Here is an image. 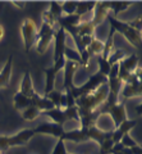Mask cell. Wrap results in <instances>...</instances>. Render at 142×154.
Wrapping results in <instances>:
<instances>
[{
    "label": "cell",
    "mask_w": 142,
    "mask_h": 154,
    "mask_svg": "<svg viewBox=\"0 0 142 154\" xmlns=\"http://www.w3.org/2000/svg\"><path fill=\"white\" fill-rule=\"evenodd\" d=\"M108 94H109V88L106 82V84H102L92 94L77 98L75 99V107L78 109H84V110H96L99 107H101L105 103Z\"/></svg>",
    "instance_id": "cell-1"
},
{
    "label": "cell",
    "mask_w": 142,
    "mask_h": 154,
    "mask_svg": "<svg viewBox=\"0 0 142 154\" xmlns=\"http://www.w3.org/2000/svg\"><path fill=\"white\" fill-rule=\"evenodd\" d=\"M108 21L110 23V27L114 28V31L122 33L124 38L129 42L131 45H133L135 48H137L138 50H141V41H142V36H141V32L132 28L128 22H122L119 19H117L115 17L111 16V13L108 16Z\"/></svg>",
    "instance_id": "cell-2"
},
{
    "label": "cell",
    "mask_w": 142,
    "mask_h": 154,
    "mask_svg": "<svg viewBox=\"0 0 142 154\" xmlns=\"http://www.w3.org/2000/svg\"><path fill=\"white\" fill-rule=\"evenodd\" d=\"M108 82V79L105 76H102L101 73H93L90 76V79L87 80L86 84H83L81 86H73V88H70V94L74 98V100L79 98V96H83V95H88V94H92L93 91H96L102 84H106Z\"/></svg>",
    "instance_id": "cell-3"
},
{
    "label": "cell",
    "mask_w": 142,
    "mask_h": 154,
    "mask_svg": "<svg viewBox=\"0 0 142 154\" xmlns=\"http://www.w3.org/2000/svg\"><path fill=\"white\" fill-rule=\"evenodd\" d=\"M42 114H45L46 117H49L51 119V122L63 125L67 121H79V116H78V108L72 107V108H65V109H51L42 112Z\"/></svg>",
    "instance_id": "cell-4"
},
{
    "label": "cell",
    "mask_w": 142,
    "mask_h": 154,
    "mask_svg": "<svg viewBox=\"0 0 142 154\" xmlns=\"http://www.w3.org/2000/svg\"><path fill=\"white\" fill-rule=\"evenodd\" d=\"M97 109H99V112H100L101 114L108 113L109 116H110L114 128H117L122 122H124L127 119V110H126V103L124 102H118L114 105L102 104L101 107H99Z\"/></svg>",
    "instance_id": "cell-5"
},
{
    "label": "cell",
    "mask_w": 142,
    "mask_h": 154,
    "mask_svg": "<svg viewBox=\"0 0 142 154\" xmlns=\"http://www.w3.org/2000/svg\"><path fill=\"white\" fill-rule=\"evenodd\" d=\"M54 36H55V27L42 22L40 30L37 31V40H36V50L39 54L42 55L47 51Z\"/></svg>",
    "instance_id": "cell-6"
},
{
    "label": "cell",
    "mask_w": 142,
    "mask_h": 154,
    "mask_svg": "<svg viewBox=\"0 0 142 154\" xmlns=\"http://www.w3.org/2000/svg\"><path fill=\"white\" fill-rule=\"evenodd\" d=\"M21 32L23 37V44H25V50L28 53L35 46L37 40V26L35 21L31 18H26L21 26Z\"/></svg>",
    "instance_id": "cell-7"
},
{
    "label": "cell",
    "mask_w": 142,
    "mask_h": 154,
    "mask_svg": "<svg viewBox=\"0 0 142 154\" xmlns=\"http://www.w3.org/2000/svg\"><path fill=\"white\" fill-rule=\"evenodd\" d=\"M140 64V57L137 54H131L129 57H126L122 62H119V73L118 77L122 80L123 84H127L133 75V72L137 69Z\"/></svg>",
    "instance_id": "cell-8"
},
{
    "label": "cell",
    "mask_w": 142,
    "mask_h": 154,
    "mask_svg": "<svg viewBox=\"0 0 142 154\" xmlns=\"http://www.w3.org/2000/svg\"><path fill=\"white\" fill-rule=\"evenodd\" d=\"M65 62H67V57L63 55L60 57L58 60L54 63L53 67L50 68H44V73L46 76V86H45V95L49 94L50 91L54 90V82H55V79H56V75L64 68L65 66Z\"/></svg>",
    "instance_id": "cell-9"
},
{
    "label": "cell",
    "mask_w": 142,
    "mask_h": 154,
    "mask_svg": "<svg viewBox=\"0 0 142 154\" xmlns=\"http://www.w3.org/2000/svg\"><path fill=\"white\" fill-rule=\"evenodd\" d=\"M141 94H142L141 77L135 76L133 79L129 81V82L123 84L119 95L123 96V102H126V100H128V99H131V98H136V96L141 98Z\"/></svg>",
    "instance_id": "cell-10"
},
{
    "label": "cell",
    "mask_w": 142,
    "mask_h": 154,
    "mask_svg": "<svg viewBox=\"0 0 142 154\" xmlns=\"http://www.w3.org/2000/svg\"><path fill=\"white\" fill-rule=\"evenodd\" d=\"M81 66H82L81 62L68 59L67 58V62H65V66H64V85H63V88H64L65 91H69L70 88H73L74 86L73 80H74L75 72L79 69V67Z\"/></svg>",
    "instance_id": "cell-11"
},
{
    "label": "cell",
    "mask_w": 142,
    "mask_h": 154,
    "mask_svg": "<svg viewBox=\"0 0 142 154\" xmlns=\"http://www.w3.org/2000/svg\"><path fill=\"white\" fill-rule=\"evenodd\" d=\"M78 116H79V122H81V128L88 130L97 125V119L101 116V113L99 112V109L96 110L78 109Z\"/></svg>",
    "instance_id": "cell-12"
},
{
    "label": "cell",
    "mask_w": 142,
    "mask_h": 154,
    "mask_svg": "<svg viewBox=\"0 0 142 154\" xmlns=\"http://www.w3.org/2000/svg\"><path fill=\"white\" fill-rule=\"evenodd\" d=\"M32 131H34V134H46V135H51L54 137L60 139L64 132V127L61 125L54 123V122H42Z\"/></svg>",
    "instance_id": "cell-13"
},
{
    "label": "cell",
    "mask_w": 142,
    "mask_h": 154,
    "mask_svg": "<svg viewBox=\"0 0 142 154\" xmlns=\"http://www.w3.org/2000/svg\"><path fill=\"white\" fill-rule=\"evenodd\" d=\"M92 13H93L92 19H91L92 25L95 27L100 26L101 23L108 18L109 14H110L108 2H99V3H96V4H95V8H93Z\"/></svg>",
    "instance_id": "cell-14"
},
{
    "label": "cell",
    "mask_w": 142,
    "mask_h": 154,
    "mask_svg": "<svg viewBox=\"0 0 142 154\" xmlns=\"http://www.w3.org/2000/svg\"><path fill=\"white\" fill-rule=\"evenodd\" d=\"M54 38H55V49H54V63H55L60 57L65 55V49H67V44H65L67 32L61 27H59L58 31L55 32Z\"/></svg>",
    "instance_id": "cell-15"
},
{
    "label": "cell",
    "mask_w": 142,
    "mask_h": 154,
    "mask_svg": "<svg viewBox=\"0 0 142 154\" xmlns=\"http://www.w3.org/2000/svg\"><path fill=\"white\" fill-rule=\"evenodd\" d=\"M137 122H138V119H128V118H127L124 122H122L117 128L113 130V132H111V140H113V143H114V144L119 143L120 139L124 136L126 134H129V131L136 126Z\"/></svg>",
    "instance_id": "cell-16"
},
{
    "label": "cell",
    "mask_w": 142,
    "mask_h": 154,
    "mask_svg": "<svg viewBox=\"0 0 142 154\" xmlns=\"http://www.w3.org/2000/svg\"><path fill=\"white\" fill-rule=\"evenodd\" d=\"M88 130H70V131H64L61 135V140H68V141H74V143H84L88 141Z\"/></svg>",
    "instance_id": "cell-17"
},
{
    "label": "cell",
    "mask_w": 142,
    "mask_h": 154,
    "mask_svg": "<svg viewBox=\"0 0 142 154\" xmlns=\"http://www.w3.org/2000/svg\"><path fill=\"white\" fill-rule=\"evenodd\" d=\"M34 131L30 128H26V130H22L18 134L13 135L10 136V148L13 146H23L34 137Z\"/></svg>",
    "instance_id": "cell-18"
},
{
    "label": "cell",
    "mask_w": 142,
    "mask_h": 154,
    "mask_svg": "<svg viewBox=\"0 0 142 154\" xmlns=\"http://www.w3.org/2000/svg\"><path fill=\"white\" fill-rule=\"evenodd\" d=\"M31 107H35L40 110V112H46V110H51L54 109L53 103L49 99H46L45 96H40L37 93H35L31 96Z\"/></svg>",
    "instance_id": "cell-19"
},
{
    "label": "cell",
    "mask_w": 142,
    "mask_h": 154,
    "mask_svg": "<svg viewBox=\"0 0 142 154\" xmlns=\"http://www.w3.org/2000/svg\"><path fill=\"white\" fill-rule=\"evenodd\" d=\"M12 66H13V55L8 57V60L5 62L3 69L0 71V89H7L10 82V76H12Z\"/></svg>",
    "instance_id": "cell-20"
},
{
    "label": "cell",
    "mask_w": 142,
    "mask_h": 154,
    "mask_svg": "<svg viewBox=\"0 0 142 154\" xmlns=\"http://www.w3.org/2000/svg\"><path fill=\"white\" fill-rule=\"evenodd\" d=\"M87 132H88V139L90 140H93V141H96L99 145H101L105 140H108V139L111 137V132L113 131H102V130L97 128L96 126H93L91 128H88Z\"/></svg>",
    "instance_id": "cell-21"
},
{
    "label": "cell",
    "mask_w": 142,
    "mask_h": 154,
    "mask_svg": "<svg viewBox=\"0 0 142 154\" xmlns=\"http://www.w3.org/2000/svg\"><path fill=\"white\" fill-rule=\"evenodd\" d=\"M19 93L22 95L27 96V98H31V96L36 93L35 89H34V84H32L31 72L30 71H26L25 72V76H23V80H22V84H21Z\"/></svg>",
    "instance_id": "cell-22"
},
{
    "label": "cell",
    "mask_w": 142,
    "mask_h": 154,
    "mask_svg": "<svg viewBox=\"0 0 142 154\" xmlns=\"http://www.w3.org/2000/svg\"><path fill=\"white\" fill-rule=\"evenodd\" d=\"M81 17L77 16V14H70V16H61L59 19H58V25L59 27H61L63 30L68 27H75L81 23Z\"/></svg>",
    "instance_id": "cell-23"
},
{
    "label": "cell",
    "mask_w": 142,
    "mask_h": 154,
    "mask_svg": "<svg viewBox=\"0 0 142 154\" xmlns=\"http://www.w3.org/2000/svg\"><path fill=\"white\" fill-rule=\"evenodd\" d=\"M114 28L110 27V32H109V36L106 38V41L104 42V49H102V53H101V58H104V59H108V57L111 54L113 51H114L115 46H114Z\"/></svg>",
    "instance_id": "cell-24"
},
{
    "label": "cell",
    "mask_w": 142,
    "mask_h": 154,
    "mask_svg": "<svg viewBox=\"0 0 142 154\" xmlns=\"http://www.w3.org/2000/svg\"><path fill=\"white\" fill-rule=\"evenodd\" d=\"M102 49H104V42H102L101 40H99V38L93 37L92 41H91V44H90V45L86 48V51H87L88 57L92 58V57H99V55H101Z\"/></svg>",
    "instance_id": "cell-25"
},
{
    "label": "cell",
    "mask_w": 142,
    "mask_h": 154,
    "mask_svg": "<svg viewBox=\"0 0 142 154\" xmlns=\"http://www.w3.org/2000/svg\"><path fill=\"white\" fill-rule=\"evenodd\" d=\"M13 104H14V108L17 110H25L26 108L31 107V98H27V96L22 95L19 91H18V93L14 95Z\"/></svg>",
    "instance_id": "cell-26"
},
{
    "label": "cell",
    "mask_w": 142,
    "mask_h": 154,
    "mask_svg": "<svg viewBox=\"0 0 142 154\" xmlns=\"http://www.w3.org/2000/svg\"><path fill=\"white\" fill-rule=\"evenodd\" d=\"M95 27L92 25L91 21H87V22H81L79 25L77 26V35L79 37L82 36H93V31H95Z\"/></svg>",
    "instance_id": "cell-27"
},
{
    "label": "cell",
    "mask_w": 142,
    "mask_h": 154,
    "mask_svg": "<svg viewBox=\"0 0 142 154\" xmlns=\"http://www.w3.org/2000/svg\"><path fill=\"white\" fill-rule=\"evenodd\" d=\"M109 4V11L113 13V17H117L120 12L126 11L127 8H129L133 3H127V2H114V3H108Z\"/></svg>",
    "instance_id": "cell-28"
},
{
    "label": "cell",
    "mask_w": 142,
    "mask_h": 154,
    "mask_svg": "<svg viewBox=\"0 0 142 154\" xmlns=\"http://www.w3.org/2000/svg\"><path fill=\"white\" fill-rule=\"evenodd\" d=\"M95 4H96V2H92V3H87V2L77 3V9H75V14L82 18L83 14H86L87 12H92V11H93Z\"/></svg>",
    "instance_id": "cell-29"
},
{
    "label": "cell",
    "mask_w": 142,
    "mask_h": 154,
    "mask_svg": "<svg viewBox=\"0 0 142 154\" xmlns=\"http://www.w3.org/2000/svg\"><path fill=\"white\" fill-rule=\"evenodd\" d=\"M126 58V51L123 50V49H114V51L111 53L110 55L108 57V62H109V64L113 66V64H115V63H119V62H122L123 59Z\"/></svg>",
    "instance_id": "cell-30"
},
{
    "label": "cell",
    "mask_w": 142,
    "mask_h": 154,
    "mask_svg": "<svg viewBox=\"0 0 142 154\" xmlns=\"http://www.w3.org/2000/svg\"><path fill=\"white\" fill-rule=\"evenodd\" d=\"M41 114V112L35 107H28L25 110H22V118L25 121H35V119Z\"/></svg>",
    "instance_id": "cell-31"
},
{
    "label": "cell",
    "mask_w": 142,
    "mask_h": 154,
    "mask_svg": "<svg viewBox=\"0 0 142 154\" xmlns=\"http://www.w3.org/2000/svg\"><path fill=\"white\" fill-rule=\"evenodd\" d=\"M61 94H63V93H60V91H58V90H53V91H50L49 94H46L45 98L49 99L50 102L53 103L54 108L60 109V98H61Z\"/></svg>",
    "instance_id": "cell-32"
},
{
    "label": "cell",
    "mask_w": 142,
    "mask_h": 154,
    "mask_svg": "<svg viewBox=\"0 0 142 154\" xmlns=\"http://www.w3.org/2000/svg\"><path fill=\"white\" fill-rule=\"evenodd\" d=\"M96 58H97V66H99V71L97 72H99V73H101L102 76L108 77L109 71H110L111 66L109 64V62L106 59H104V58H101L100 55L96 57Z\"/></svg>",
    "instance_id": "cell-33"
},
{
    "label": "cell",
    "mask_w": 142,
    "mask_h": 154,
    "mask_svg": "<svg viewBox=\"0 0 142 154\" xmlns=\"http://www.w3.org/2000/svg\"><path fill=\"white\" fill-rule=\"evenodd\" d=\"M77 3L78 2H65V3L61 4V11H63V14H65V16L74 14L75 9H77Z\"/></svg>",
    "instance_id": "cell-34"
},
{
    "label": "cell",
    "mask_w": 142,
    "mask_h": 154,
    "mask_svg": "<svg viewBox=\"0 0 142 154\" xmlns=\"http://www.w3.org/2000/svg\"><path fill=\"white\" fill-rule=\"evenodd\" d=\"M49 12L53 14V16L59 19L61 16H63V11H61V4L60 3H56V2H51L50 5H49ZM58 23V22H56Z\"/></svg>",
    "instance_id": "cell-35"
},
{
    "label": "cell",
    "mask_w": 142,
    "mask_h": 154,
    "mask_svg": "<svg viewBox=\"0 0 142 154\" xmlns=\"http://www.w3.org/2000/svg\"><path fill=\"white\" fill-rule=\"evenodd\" d=\"M119 143H120L124 148H132V146L138 145V143H137L136 140H133V139L131 137V135H129V134H126L124 136L120 139V141H119Z\"/></svg>",
    "instance_id": "cell-36"
},
{
    "label": "cell",
    "mask_w": 142,
    "mask_h": 154,
    "mask_svg": "<svg viewBox=\"0 0 142 154\" xmlns=\"http://www.w3.org/2000/svg\"><path fill=\"white\" fill-rule=\"evenodd\" d=\"M42 22H45V23H47V25L55 27L56 22H58V19H56L49 11H46V12L42 13Z\"/></svg>",
    "instance_id": "cell-37"
},
{
    "label": "cell",
    "mask_w": 142,
    "mask_h": 154,
    "mask_svg": "<svg viewBox=\"0 0 142 154\" xmlns=\"http://www.w3.org/2000/svg\"><path fill=\"white\" fill-rule=\"evenodd\" d=\"M10 149V136H0V154Z\"/></svg>",
    "instance_id": "cell-38"
},
{
    "label": "cell",
    "mask_w": 142,
    "mask_h": 154,
    "mask_svg": "<svg viewBox=\"0 0 142 154\" xmlns=\"http://www.w3.org/2000/svg\"><path fill=\"white\" fill-rule=\"evenodd\" d=\"M114 146V143H113L111 137L108 139V140L104 141L100 145V154H109V152L111 150V148Z\"/></svg>",
    "instance_id": "cell-39"
},
{
    "label": "cell",
    "mask_w": 142,
    "mask_h": 154,
    "mask_svg": "<svg viewBox=\"0 0 142 154\" xmlns=\"http://www.w3.org/2000/svg\"><path fill=\"white\" fill-rule=\"evenodd\" d=\"M51 154H68L67 153V149H65V144H64V140H61V139H59L58 140V144L55 145L54 150Z\"/></svg>",
    "instance_id": "cell-40"
},
{
    "label": "cell",
    "mask_w": 142,
    "mask_h": 154,
    "mask_svg": "<svg viewBox=\"0 0 142 154\" xmlns=\"http://www.w3.org/2000/svg\"><path fill=\"white\" fill-rule=\"evenodd\" d=\"M128 25H129L132 28H135V30H137V31L141 32V16H138L137 18H135L133 21L128 22Z\"/></svg>",
    "instance_id": "cell-41"
},
{
    "label": "cell",
    "mask_w": 142,
    "mask_h": 154,
    "mask_svg": "<svg viewBox=\"0 0 142 154\" xmlns=\"http://www.w3.org/2000/svg\"><path fill=\"white\" fill-rule=\"evenodd\" d=\"M65 99H67V108L75 107V100L70 94V91H65Z\"/></svg>",
    "instance_id": "cell-42"
},
{
    "label": "cell",
    "mask_w": 142,
    "mask_h": 154,
    "mask_svg": "<svg viewBox=\"0 0 142 154\" xmlns=\"http://www.w3.org/2000/svg\"><path fill=\"white\" fill-rule=\"evenodd\" d=\"M93 37H95V36H82V37H81V41H82L83 46L87 48L90 44H91V41H92Z\"/></svg>",
    "instance_id": "cell-43"
},
{
    "label": "cell",
    "mask_w": 142,
    "mask_h": 154,
    "mask_svg": "<svg viewBox=\"0 0 142 154\" xmlns=\"http://www.w3.org/2000/svg\"><path fill=\"white\" fill-rule=\"evenodd\" d=\"M131 150H132V154H141L142 153V148L138 144V145H136V146H132Z\"/></svg>",
    "instance_id": "cell-44"
},
{
    "label": "cell",
    "mask_w": 142,
    "mask_h": 154,
    "mask_svg": "<svg viewBox=\"0 0 142 154\" xmlns=\"http://www.w3.org/2000/svg\"><path fill=\"white\" fill-rule=\"evenodd\" d=\"M13 5H16V7H18V8H25V7H26V3H16V2H14Z\"/></svg>",
    "instance_id": "cell-45"
},
{
    "label": "cell",
    "mask_w": 142,
    "mask_h": 154,
    "mask_svg": "<svg viewBox=\"0 0 142 154\" xmlns=\"http://www.w3.org/2000/svg\"><path fill=\"white\" fill-rule=\"evenodd\" d=\"M3 37H4V27L0 25V41L3 40Z\"/></svg>",
    "instance_id": "cell-46"
},
{
    "label": "cell",
    "mask_w": 142,
    "mask_h": 154,
    "mask_svg": "<svg viewBox=\"0 0 142 154\" xmlns=\"http://www.w3.org/2000/svg\"><path fill=\"white\" fill-rule=\"evenodd\" d=\"M136 112H137V114H138V116H141V104H138L136 107Z\"/></svg>",
    "instance_id": "cell-47"
},
{
    "label": "cell",
    "mask_w": 142,
    "mask_h": 154,
    "mask_svg": "<svg viewBox=\"0 0 142 154\" xmlns=\"http://www.w3.org/2000/svg\"><path fill=\"white\" fill-rule=\"evenodd\" d=\"M111 154H123V153H120V152H114V153H111Z\"/></svg>",
    "instance_id": "cell-48"
}]
</instances>
